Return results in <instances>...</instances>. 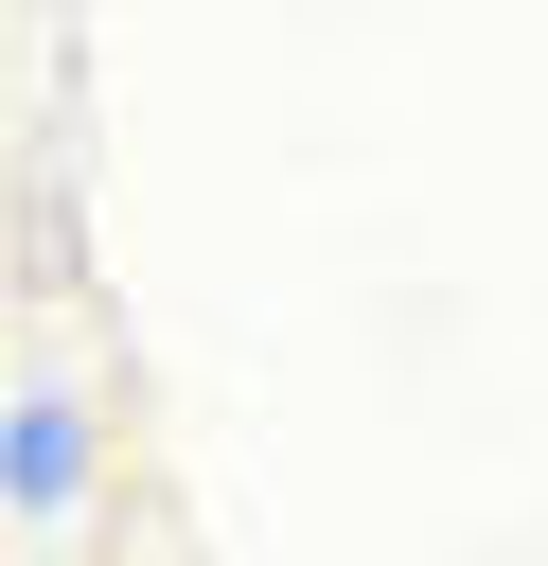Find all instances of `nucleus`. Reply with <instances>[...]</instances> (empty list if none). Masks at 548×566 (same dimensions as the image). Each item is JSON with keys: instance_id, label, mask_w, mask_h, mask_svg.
<instances>
[{"instance_id": "f257e3e1", "label": "nucleus", "mask_w": 548, "mask_h": 566, "mask_svg": "<svg viewBox=\"0 0 548 566\" xmlns=\"http://www.w3.org/2000/svg\"><path fill=\"white\" fill-rule=\"evenodd\" d=\"M88 478H106V424H88V389H18V407H0V513L71 531V513H88Z\"/></svg>"}, {"instance_id": "f03ea898", "label": "nucleus", "mask_w": 548, "mask_h": 566, "mask_svg": "<svg viewBox=\"0 0 548 566\" xmlns=\"http://www.w3.org/2000/svg\"><path fill=\"white\" fill-rule=\"evenodd\" d=\"M0 407H18V389H0Z\"/></svg>"}]
</instances>
